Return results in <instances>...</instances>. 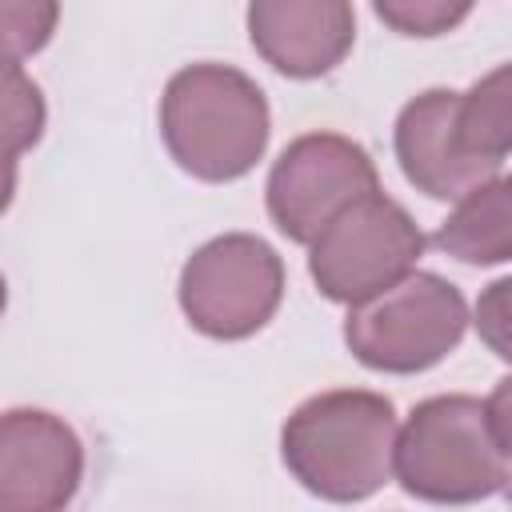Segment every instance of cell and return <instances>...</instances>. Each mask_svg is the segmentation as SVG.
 I'll return each mask as SVG.
<instances>
[{
  "label": "cell",
  "instance_id": "4",
  "mask_svg": "<svg viewBox=\"0 0 512 512\" xmlns=\"http://www.w3.org/2000/svg\"><path fill=\"white\" fill-rule=\"evenodd\" d=\"M468 332V304L456 284L436 272H408L388 292L348 308L344 344L372 368L392 376H412L440 364L460 348Z\"/></svg>",
  "mask_w": 512,
  "mask_h": 512
},
{
  "label": "cell",
  "instance_id": "10",
  "mask_svg": "<svg viewBox=\"0 0 512 512\" xmlns=\"http://www.w3.org/2000/svg\"><path fill=\"white\" fill-rule=\"evenodd\" d=\"M248 40L264 64L292 80L328 76L356 40V12L344 0H256Z\"/></svg>",
  "mask_w": 512,
  "mask_h": 512
},
{
  "label": "cell",
  "instance_id": "13",
  "mask_svg": "<svg viewBox=\"0 0 512 512\" xmlns=\"http://www.w3.org/2000/svg\"><path fill=\"white\" fill-rule=\"evenodd\" d=\"M460 148L484 164L504 168L512 148V68L500 64L456 100Z\"/></svg>",
  "mask_w": 512,
  "mask_h": 512
},
{
  "label": "cell",
  "instance_id": "9",
  "mask_svg": "<svg viewBox=\"0 0 512 512\" xmlns=\"http://www.w3.org/2000/svg\"><path fill=\"white\" fill-rule=\"evenodd\" d=\"M456 100L460 92L452 88H428L400 108L396 132H392L404 180L432 200H460L472 188L504 176V168L484 164L460 148Z\"/></svg>",
  "mask_w": 512,
  "mask_h": 512
},
{
  "label": "cell",
  "instance_id": "1",
  "mask_svg": "<svg viewBox=\"0 0 512 512\" xmlns=\"http://www.w3.org/2000/svg\"><path fill=\"white\" fill-rule=\"evenodd\" d=\"M508 380L492 396H428L396 428L392 472L424 504H480L508 488Z\"/></svg>",
  "mask_w": 512,
  "mask_h": 512
},
{
  "label": "cell",
  "instance_id": "16",
  "mask_svg": "<svg viewBox=\"0 0 512 512\" xmlns=\"http://www.w3.org/2000/svg\"><path fill=\"white\" fill-rule=\"evenodd\" d=\"M508 280H496L488 288V296L476 304V324L484 332V340L496 348V356H508V344H504V296H508Z\"/></svg>",
  "mask_w": 512,
  "mask_h": 512
},
{
  "label": "cell",
  "instance_id": "12",
  "mask_svg": "<svg viewBox=\"0 0 512 512\" xmlns=\"http://www.w3.org/2000/svg\"><path fill=\"white\" fill-rule=\"evenodd\" d=\"M44 92L20 60L0 56V216L16 196V160L44 136Z\"/></svg>",
  "mask_w": 512,
  "mask_h": 512
},
{
  "label": "cell",
  "instance_id": "14",
  "mask_svg": "<svg viewBox=\"0 0 512 512\" xmlns=\"http://www.w3.org/2000/svg\"><path fill=\"white\" fill-rule=\"evenodd\" d=\"M60 20V4L52 0H0V56L24 60L36 56Z\"/></svg>",
  "mask_w": 512,
  "mask_h": 512
},
{
  "label": "cell",
  "instance_id": "3",
  "mask_svg": "<svg viewBox=\"0 0 512 512\" xmlns=\"http://www.w3.org/2000/svg\"><path fill=\"white\" fill-rule=\"evenodd\" d=\"M272 116L264 88L232 64H188L160 96L168 156L204 184L248 176L268 148Z\"/></svg>",
  "mask_w": 512,
  "mask_h": 512
},
{
  "label": "cell",
  "instance_id": "6",
  "mask_svg": "<svg viewBox=\"0 0 512 512\" xmlns=\"http://www.w3.org/2000/svg\"><path fill=\"white\" fill-rule=\"evenodd\" d=\"M424 244L416 220L392 196L372 192L308 244V276L320 296L356 308L416 272Z\"/></svg>",
  "mask_w": 512,
  "mask_h": 512
},
{
  "label": "cell",
  "instance_id": "11",
  "mask_svg": "<svg viewBox=\"0 0 512 512\" xmlns=\"http://www.w3.org/2000/svg\"><path fill=\"white\" fill-rule=\"evenodd\" d=\"M432 244L460 264H504L512 256V180L496 176L456 200Z\"/></svg>",
  "mask_w": 512,
  "mask_h": 512
},
{
  "label": "cell",
  "instance_id": "17",
  "mask_svg": "<svg viewBox=\"0 0 512 512\" xmlns=\"http://www.w3.org/2000/svg\"><path fill=\"white\" fill-rule=\"evenodd\" d=\"M4 308H8V284H4V276H0V316H4Z\"/></svg>",
  "mask_w": 512,
  "mask_h": 512
},
{
  "label": "cell",
  "instance_id": "15",
  "mask_svg": "<svg viewBox=\"0 0 512 512\" xmlns=\"http://www.w3.org/2000/svg\"><path fill=\"white\" fill-rule=\"evenodd\" d=\"M384 24H392L404 36H440L456 28L472 4H448V0H376L372 8Z\"/></svg>",
  "mask_w": 512,
  "mask_h": 512
},
{
  "label": "cell",
  "instance_id": "2",
  "mask_svg": "<svg viewBox=\"0 0 512 512\" xmlns=\"http://www.w3.org/2000/svg\"><path fill=\"white\" fill-rule=\"evenodd\" d=\"M396 404L368 388L316 392L280 428V456L304 492L360 504L392 480Z\"/></svg>",
  "mask_w": 512,
  "mask_h": 512
},
{
  "label": "cell",
  "instance_id": "5",
  "mask_svg": "<svg viewBox=\"0 0 512 512\" xmlns=\"http://www.w3.org/2000/svg\"><path fill=\"white\" fill-rule=\"evenodd\" d=\"M176 300L196 332L212 340H248L284 300V260L252 232L212 236L184 260Z\"/></svg>",
  "mask_w": 512,
  "mask_h": 512
},
{
  "label": "cell",
  "instance_id": "8",
  "mask_svg": "<svg viewBox=\"0 0 512 512\" xmlns=\"http://www.w3.org/2000/svg\"><path fill=\"white\" fill-rule=\"evenodd\" d=\"M84 480L76 428L44 408L0 412V512H68Z\"/></svg>",
  "mask_w": 512,
  "mask_h": 512
},
{
  "label": "cell",
  "instance_id": "7",
  "mask_svg": "<svg viewBox=\"0 0 512 512\" xmlns=\"http://www.w3.org/2000/svg\"><path fill=\"white\" fill-rule=\"evenodd\" d=\"M372 192H380V172L368 148L340 132L296 136L264 184L268 216L292 244H312L344 208Z\"/></svg>",
  "mask_w": 512,
  "mask_h": 512
}]
</instances>
